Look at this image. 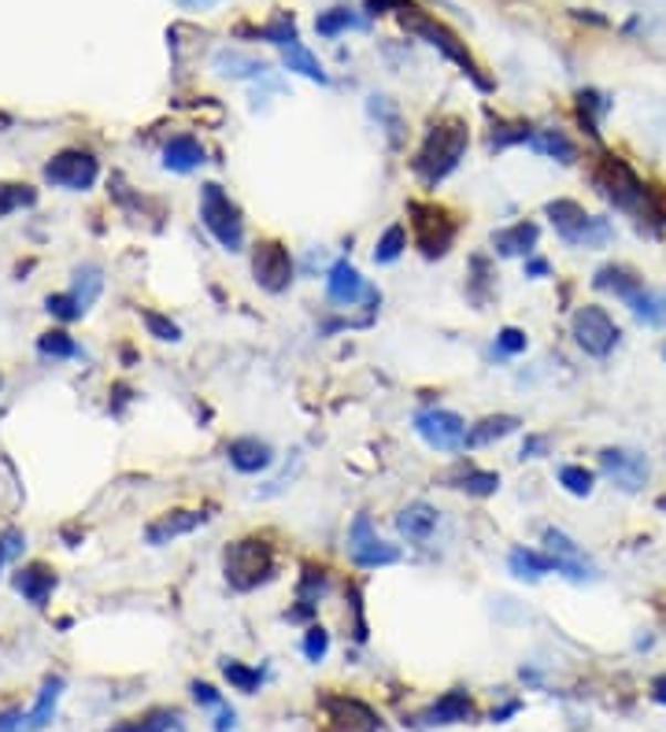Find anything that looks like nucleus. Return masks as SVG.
I'll use <instances>...</instances> for the list:
<instances>
[{
    "label": "nucleus",
    "instance_id": "nucleus-1",
    "mask_svg": "<svg viewBox=\"0 0 666 732\" xmlns=\"http://www.w3.org/2000/svg\"><path fill=\"white\" fill-rule=\"evenodd\" d=\"M467 126L459 123V118H448V123H437L434 130L426 134L423 148H418L415 156V175L426 181V186H437V181H445L452 170L459 167V159L467 153Z\"/></svg>",
    "mask_w": 666,
    "mask_h": 732
},
{
    "label": "nucleus",
    "instance_id": "nucleus-2",
    "mask_svg": "<svg viewBox=\"0 0 666 732\" xmlns=\"http://www.w3.org/2000/svg\"><path fill=\"white\" fill-rule=\"evenodd\" d=\"M593 181L604 197L615 203L618 211L629 215H648V186L633 175V167L618 156H604L593 170Z\"/></svg>",
    "mask_w": 666,
    "mask_h": 732
},
{
    "label": "nucleus",
    "instance_id": "nucleus-3",
    "mask_svg": "<svg viewBox=\"0 0 666 732\" xmlns=\"http://www.w3.org/2000/svg\"><path fill=\"white\" fill-rule=\"evenodd\" d=\"M400 23H404V30H412L415 38H423L426 45H434L445 60H452L456 67H464V74H470V79H475L478 90H492L489 79H481L478 63L470 60V52L464 49V41H459L445 23H437V19H429V15H423V12H415V8H404V12H400Z\"/></svg>",
    "mask_w": 666,
    "mask_h": 732
},
{
    "label": "nucleus",
    "instance_id": "nucleus-4",
    "mask_svg": "<svg viewBox=\"0 0 666 732\" xmlns=\"http://www.w3.org/2000/svg\"><path fill=\"white\" fill-rule=\"evenodd\" d=\"M544 211H548V219H552L555 233H560L566 244H577V249H600V244H607L611 237H615L607 219L585 215L582 203H574V200H552Z\"/></svg>",
    "mask_w": 666,
    "mask_h": 732
},
{
    "label": "nucleus",
    "instance_id": "nucleus-5",
    "mask_svg": "<svg viewBox=\"0 0 666 732\" xmlns=\"http://www.w3.org/2000/svg\"><path fill=\"white\" fill-rule=\"evenodd\" d=\"M274 574V552L271 544L260 541V536H244V541L227 547V581L230 588L238 592H252L267 585Z\"/></svg>",
    "mask_w": 666,
    "mask_h": 732
},
{
    "label": "nucleus",
    "instance_id": "nucleus-6",
    "mask_svg": "<svg viewBox=\"0 0 666 732\" xmlns=\"http://www.w3.org/2000/svg\"><path fill=\"white\" fill-rule=\"evenodd\" d=\"M200 219H204V226H208V233L227 252H241L244 249L241 208L227 197V192H222V186H215V181H208V186L200 189Z\"/></svg>",
    "mask_w": 666,
    "mask_h": 732
},
{
    "label": "nucleus",
    "instance_id": "nucleus-7",
    "mask_svg": "<svg viewBox=\"0 0 666 732\" xmlns=\"http://www.w3.org/2000/svg\"><path fill=\"white\" fill-rule=\"evenodd\" d=\"M407 215H412V230H415V244L426 260H440L456 241V222L452 215L437 203H423V200H412L407 203Z\"/></svg>",
    "mask_w": 666,
    "mask_h": 732
},
{
    "label": "nucleus",
    "instance_id": "nucleus-8",
    "mask_svg": "<svg viewBox=\"0 0 666 732\" xmlns=\"http://www.w3.org/2000/svg\"><path fill=\"white\" fill-rule=\"evenodd\" d=\"M574 341L582 344L589 355L604 359V355L615 352L618 326H615V318H611L604 307L585 304V307H577V315H574Z\"/></svg>",
    "mask_w": 666,
    "mask_h": 732
},
{
    "label": "nucleus",
    "instance_id": "nucleus-9",
    "mask_svg": "<svg viewBox=\"0 0 666 732\" xmlns=\"http://www.w3.org/2000/svg\"><path fill=\"white\" fill-rule=\"evenodd\" d=\"M252 274L260 289L267 293H285L293 285V260H289V249L278 241H260L252 252Z\"/></svg>",
    "mask_w": 666,
    "mask_h": 732
},
{
    "label": "nucleus",
    "instance_id": "nucleus-10",
    "mask_svg": "<svg viewBox=\"0 0 666 732\" xmlns=\"http://www.w3.org/2000/svg\"><path fill=\"white\" fill-rule=\"evenodd\" d=\"M348 555L356 558V566H393L400 563V547L396 544H385L378 533H374V525L367 514H360L356 522H352V533H348Z\"/></svg>",
    "mask_w": 666,
    "mask_h": 732
},
{
    "label": "nucleus",
    "instance_id": "nucleus-11",
    "mask_svg": "<svg viewBox=\"0 0 666 732\" xmlns=\"http://www.w3.org/2000/svg\"><path fill=\"white\" fill-rule=\"evenodd\" d=\"M415 433L423 437L429 448H437V451H456V448L467 445L464 418H459L456 411H440V407L415 415Z\"/></svg>",
    "mask_w": 666,
    "mask_h": 732
},
{
    "label": "nucleus",
    "instance_id": "nucleus-12",
    "mask_svg": "<svg viewBox=\"0 0 666 732\" xmlns=\"http://www.w3.org/2000/svg\"><path fill=\"white\" fill-rule=\"evenodd\" d=\"M96 175H101L96 159L90 153H74V148L52 156V164L45 167V181H52V186H60V189H71V192L90 189Z\"/></svg>",
    "mask_w": 666,
    "mask_h": 732
},
{
    "label": "nucleus",
    "instance_id": "nucleus-13",
    "mask_svg": "<svg viewBox=\"0 0 666 732\" xmlns=\"http://www.w3.org/2000/svg\"><path fill=\"white\" fill-rule=\"evenodd\" d=\"M330 714V725L333 732H382V718L363 703V699H352V696H326L322 699Z\"/></svg>",
    "mask_w": 666,
    "mask_h": 732
},
{
    "label": "nucleus",
    "instance_id": "nucleus-14",
    "mask_svg": "<svg viewBox=\"0 0 666 732\" xmlns=\"http://www.w3.org/2000/svg\"><path fill=\"white\" fill-rule=\"evenodd\" d=\"M600 467L618 489L626 492H637L644 481H648V462L637 451H626V448H604L600 451Z\"/></svg>",
    "mask_w": 666,
    "mask_h": 732
},
{
    "label": "nucleus",
    "instance_id": "nucleus-15",
    "mask_svg": "<svg viewBox=\"0 0 666 732\" xmlns=\"http://www.w3.org/2000/svg\"><path fill=\"white\" fill-rule=\"evenodd\" d=\"M330 300L333 304H360V300H367V304H378V293L363 282L360 278V271L352 266L348 260H341V263H333V271H330Z\"/></svg>",
    "mask_w": 666,
    "mask_h": 732
},
{
    "label": "nucleus",
    "instance_id": "nucleus-16",
    "mask_svg": "<svg viewBox=\"0 0 666 732\" xmlns=\"http://www.w3.org/2000/svg\"><path fill=\"white\" fill-rule=\"evenodd\" d=\"M544 547H548V555L555 558V566H560V574H563V577H571V581L593 577V566H589L585 552H582V547H577L566 533L548 530V533H544Z\"/></svg>",
    "mask_w": 666,
    "mask_h": 732
},
{
    "label": "nucleus",
    "instance_id": "nucleus-17",
    "mask_svg": "<svg viewBox=\"0 0 666 732\" xmlns=\"http://www.w3.org/2000/svg\"><path fill=\"white\" fill-rule=\"evenodd\" d=\"M204 522H208V514L204 511H170V514H164V519H156L153 525H148L145 536H148V544L159 547V544H170L175 536L200 530Z\"/></svg>",
    "mask_w": 666,
    "mask_h": 732
},
{
    "label": "nucleus",
    "instance_id": "nucleus-18",
    "mask_svg": "<svg viewBox=\"0 0 666 732\" xmlns=\"http://www.w3.org/2000/svg\"><path fill=\"white\" fill-rule=\"evenodd\" d=\"M227 456H230V462H233V470H241V473H260V470H267V467L274 462L271 445H267V440H256V437L230 440Z\"/></svg>",
    "mask_w": 666,
    "mask_h": 732
},
{
    "label": "nucleus",
    "instance_id": "nucleus-19",
    "mask_svg": "<svg viewBox=\"0 0 666 732\" xmlns=\"http://www.w3.org/2000/svg\"><path fill=\"white\" fill-rule=\"evenodd\" d=\"M52 588H56V574H52L45 563H30L15 574V592L27 603H34V607H45Z\"/></svg>",
    "mask_w": 666,
    "mask_h": 732
},
{
    "label": "nucleus",
    "instance_id": "nucleus-20",
    "mask_svg": "<svg viewBox=\"0 0 666 732\" xmlns=\"http://www.w3.org/2000/svg\"><path fill=\"white\" fill-rule=\"evenodd\" d=\"M593 285L604 289V293H615L618 300H626V304H633V300L644 293V278L633 274L629 266H600Z\"/></svg>",
    "mask_w": 666,
    "mask_h": 732
},
{
    "label": "nucleus",
    "instance_id": "nucleus-21",
    "mask_svg": "<svg viewBox=\"0 0 666 732\" xmlns=\"http://www.w3.org/2000/svg\"><path fill=\"white\" fill-rule=\"evenodd\" d=\"M204 164V145L197 137L189 134H178L170 137L167 148H164V167L175 170V175H189V170H197Z\"/></svg>",
    "mask_w": 666,
    "mask_h": 732
},
{
    "label": "nucleus",
    "instance_id": "nucleus-22",
    "mask_svg": "<svg viewBox=\"0 0 666 732\" xmlns=\"http://www.w3.org/2000/svg\"><path fill=\"white\" fill-rule=\"evenodd\" d=\"M537 237H541V230H537L533 222H514V226H508V230L492 233V252L497 255H530L537 249Z\"/></svg>",
    "mask_w": 666,
    "mask_h": 732
},
{
    "label": "nucleus",
    "instance_id": "nucleus-23",
    "mask_svg": "<svg viewBox=\"0 0 666 732\" xmlns=\"http://www.w3.org/2000/svg\"><path fill=\"white\" fill-rule=\"evenodd\" d=\"M396 530H400L407 541L423 544L429 541V533L437 530V511L429 503H407V508L396 514Z\"/></svg>",
    "mask_w": 666,
    "mask_h": 732
},
{
    "label": "nucleus",
    "instance_id": "nucleus-24",
    "mask_svg": "<svg viewBox=\"0 0 666 732\" xmlns=\"http://www.w3.org/2000/svg\"><path fill=\"white\" fill-rule=\"evenodd\" d=\"M475 718V703L467 692H448L440 696L434 707L426 710V725H459V721Z\"/></svg>",
    "mask_w": 666,
    "mask_h": 732
},
{
    "label": "nucleus",
    "instance_id": "nucleus-25",
    "mask_svg": "<svg viewBox=\"0 0 666 732\" xmlns=\"http://www.w3.org/2000/svg\"><path fill=\"white\" fill-rule=\"evenodd\" d=\"M508 566H511V574H514V577H530V581L544 577V574H560V566H555V558H552V555L530 552V547H519V552H511Z\"/></svg>",
    "mask_w": 666,
    "mask_h": 732
},
{
    "label": "nucleus",
    "instance_id": "nucleus-26",
    "mask_svg": "<svg viewBox=\"0 0 666 732\" xmlns=\"http://www.w3.org/2000/svg\"><path fill=\"white\" fill-rule=\"evenodd\" d=\"M215 67L227 79H256V74H267V63L256 56H244L238 49H222L215 52Z\"/></svg>",
    "mask_w": 666,
    "mask_h": 732
},
{
    "label": "nucleus",
    "instance_id": "nucleus-27",
    "mask_svg": "<svg viewBox=\"0 0 666 732\" xmlns=\"http://www.w3.org/2000/svg\"><path fill=\"white\" fill-rule=\"evenodd\" d=\"M530 148H533V153L548 156V159H560V164H574V159H577L574 142L566 134H560V130H533Z\"/></svg>",
    "mask_w": 666,
    "mask_h": 732
},
{
    "label": "nucleus",
    "instance_id": "nucleus-28",
    "mask_svg": "<svg viewBox=\"0 0 666 732\" xmlns=\"http://www.w3.org/2000/svg\"><path fill=\"white\" fill-rule=\"evenodd\" d=\"M519 426H522V422H519V418H514V415H492V418H481V422L467 433V445H470V448L492 445V440L511 437Z\"/></svg>",
    "mask_w": 666,
    "mask_h": 732
},
{
    "label": "nucleus",
    "instance_id": "nucleus-29",
    "mask_svg": "<svg viewBox=\"0 0 666 732\" xmlns=\"http://www.w3.org/2000/svg\"><path fill=\"white\" fill-rule=\"evenodd\" d=\"M367 23L352 12V8H330V12H322L319 19H315V30L322 38H337V34H345V30H363Z\"/></svg>",
    "mask_w": 666,
    "mask_h": 732
},
{
    "label": "nucleus",
    "instance_id": "nucleus-30",
    "mask_svg": "<svg viewBox=\"0 0 666 732\" xmlns=\"http://www.w3.org/2000/svg\"><path fill=\"white\" fill-rule=\"evenodd\" d=\"M60 692H63V681H60V677H52V681H45V688H41L38 707L23 718V721H27V729H45V725H49V718L56 714Z\"/></svg>",
    "mask_w": 666,
    "mask_h": 732
},
{
    "label": "nucleus",
    "instance_id": "nucleus-31",
    "mask_svg": "<svg viewBox=\"0 0 666 732\" xmlns=\"http://www.w3.org/2000/svg\"><path fill=\"white\" fill-rule=\"evenodd\" d=\"M282 52H285V67H289V71L304 74L308 82H319V85H326V82H330V79H326V71H322V63H319L315 56H311V52H308L304 45H300V41H296V45L282 49Z\"/></svg>",
    "mask_w": 666,
    "mask_h": 732
},
{
    "label": "nucleus",
    "instance_id": "nucleus-32",
    "mask_svg": "<svg viewBox=\"0 0 666 732\" xmlns=\"http://www.w3.org/2000/svg\"><path fill=\"white\" fill-rule=\"evenodd\" d=\"M629 311L644 322V326H663L666 322V296L648 293V289H644V293L629 304Z\"/></svg>",
    "mask_w": 666,
    "mask_h": 732
},
{
    "label": "nucleus",
    "instance_id": "nucleus-33",
    "mask_svg": "<svg viewBox=\"0 0 666 732\" xmlns=\"http://www.w3.org/2000/svg\"><path fill=\"white\" fill-rule=\"evenodd\" d=\"M456 489H464L467 496H492V492L500 489V473H492V470H467V473H459Z\"/></svg>",
    "mask_w": 666,
    "mask_h": 732
},
{
    "label": "nucleus",
    "instance_id": "nucleus-34",
    "mask_svg": "<svg viewBox=\"0 0 666 732\" xmlns=\"http://www.w3.org/2000/svg\"><path fill=\"white\" fill-rule=\"evenodd\" d=\"M167 729H175V710H148L145 718H131L126 725L112 732H167Z\"/></svg>",
    "mask_w": 666,
    "mask_h": 732
},
{
    "label": "nucleus",
    "instance_id": "nucleus-35",
    "mask_svg": "<svg viewBox=\"0 0 666 732\" xmlns=\"http://www.w3.org/2000/svg\"><path fill=\"white\" fill-rule=\"evenodd\" d=\"M407 249V233L404 226H389V230L382 233L378 249H374V263H396L400 260V252Z\"/></svg>",
    "mask_w": 666,
    "mask_h": 732
},
{
    "label": "nucleus",
    "instance_id": "nucleus-36",
    "mask_svg": "<svg viewBox=\"0 0 666 732\" xmlns=\"http://www.w3.org/2000/svg\"><path fill=\"white\" fill-rule=\"evenodd\" d=\"M607 101L600 93H593V90H585L582 96H577V115H582V123H585V130L593 134V137H600V130H596V123H600V115L607 112Z\"/></svg>",
    "mask_w": 666,
    "mask_h": 732
},
{
    "label": "nucleus",
    "instance_id": "nucleus-37",
    "mask_svg": "<svg viewBox=\"0 0 666 732\" xmlns=\"http://www.w3.org/2000/svg\"><path fill=\"white\" fill-rule=\"evenodd\" d=\"M38 348H41V355H52V359H79L82 355V348L74 344L67 333H45V337L38 341Z\"/></svg>",
    "mask_w": 666,
    "mask_h": 732
},
{
    "label": "nucleus",
    "instance_id": "nucleus-38",
    "mask_svg": "<svg viewBox=\"0 0 666 732\" xmlns=\"http://www.w3.org/2000/svg\"><path fill=\"white\" fill-rule=\"evenodd\" d=\"M222 673H227V681L238 688V692H256V688L263 684V673H260V670H249L244 662H233V659L222 662Z\"/></svg>",
    "mask_w": 666,
    "mask_h": 732
},
{
    "label": "nucleus",
    "instance_id": "nucleus-39",
    "mask_svg": "<svg viewBox=\"0 0 666 732\" xmlns=\"http://www.w3.org/2000/svg\"><path fill=\"white\" fill-rule=\"evenodd\" d=\"M34 200H38V192L30 186H0V219L19 208H30Z\"/></svg>",
    "mask_w": 666,
    "mask_h": 732
},
{
    "label": "nucleus",
    "instance_id": "nucleus-40",
    "mask_svg": "<svg viewBox=\"0 0 666 732\" xmlns=\"http://www.w3.org/2000/svg\"><path fill=\"white\" fill-rule=\"evenodd\" d=\"M260 38L263 41H271V45H282V49H289V45H296V23L289 15H278L274 23H267L263 30H260Z\"/></svg>",
    "mask_w": 666,
    "mask_h": 732
},
{
    "label": "nucleus",
    "instance_id": "nucleus-41",
    "mask_svg": "<svg viewBox=\"0 0 666 732\" xmlns=\"http://www.w3.org/2000/svg\"><path fill=\"white\" fill-rule=\"evenodd\" d=\"M96 293H101V271L96 266H82L79 271V282H74V300H79L82 307H90L93 300H96Z\"/></svg>",
    "mask_w": 666,
    "mask_h": 732
},
{
    "label": "nucleus",
    "instance_id": "nucleus-42",
    "mask_svg": "<svg viewBox=\"0 0 666 732\" xmlns=\"http://www.w3.org/2000/svg\"><path fill=\"white\" fill-rule=\"evenodd\" d=\"M530 137H533V130L525 123H514V126H497V130H492V148H511V145H530Z\"/></svg>",
    "mask_w": 666,
    "mask_h": 732
},
{
    "label": "nucleus",
    "instance_id": "nucleus-43",
    "mask_svg": "<svg viewBox=\"0 0 666 732\" xmlns=\"http://www.w3.org/2000/svg\"><path fill=\"white\" fill-rule=\"evenodd\" d=\"M560 484L571 492V496H589V492H593V473H589L585 467H563Z\"/></svg>",
    "mask_w": 666,
    "mask_h": 732
},
{
    "label": "nucleus",
    "instance_id": "nucleus-44",
    "mask_svg": "<svg viewBox=\"0 0 666 732\" xmlns=\"http://www.w3.org/2000/svg\"><path fill=\"white\" fill-rule=\"evenodd\" d=\"M142 318H145V326L156 341H170V344L181 341V330L167 315H159V311H142Z\"/></svg>",
    "mask_w": 666,
    "mask_h": 732
},
{
    "label": "nucleus",
    "instance_id": "nucleus-45",
    "mask_svg": "<svg viewBox=\"0 0 666 732\" xmlns=\"http://www.w3.org/2000/svg\"><path fill=\"white\" fill-rule=\"evenodd\" d=\"M45 307H49V311H52V315H56V318H63V322H71V318H82V311H85V307H82L79 300H74L71 293L49 296V300H45Z\"/></svg>",
    "mask_w": 666,
    "mask_h": 732
},
{
    "label": "nucleus",
    "instance_id": "nucleus-46",
    "mask_svg": "<svg viewBox=\"0 0 666 732\" xmlns=\"http://www.w3.org/2000/svg\"><path fill=\"white\" fill-rule=\"evenodd\" d=\"M497 348H500L503 355H519V352H525V333H522V330H514V326L500 330V333H497Z\"/></svg>",
    "mask_w": 666,
    "mask_h": 732
},
{
    "label": "nucleus",
    "instance_id": "nucleus-47",
    "mask_svg": "<svg viewBox=\"0 0 666 732\" xmlns=\"http://www.w3.org/2000/svg\"><path fill=\"white\" fill-rule=\"evenodd\" d=\"M326 648H330V637H326V629H308V640H304V655L311 662H319L322 655H326Z\"/></svg>",
    "mask_w": 666,
    "mask_h": 732
},
{
    "label": "nucleus",
    "instance_id": "nucleus-48",
    "mask_svg": "<svg viewBox=\"0 0 666 732\" xmlns=\"http://www.w3.org/2000/svg\"><path fill=\"white\" fill-rule=\"evenodd\" d=\"M648 219H659L666 226V189L648 186Z\"/></svg>",
    "mask_w": 666,
    "mask_h": 732
},
{
    "label": "nucleus",
    "instance_id": "nucleus-49",
    "mask_svg": "<svg viewBox=\"0 0 666 732\" xmlns=\"http://www.w3.org/2000/svg\"><path fill=\"white\" fill-rule=\"evenodd\" d=\"M19 547H23V533L19 530H8L4 536H0V566L8 563V558H12Z\"/></svg>",
    "mask_w": 666,
    "mask_h": 732
},
{
    "label": "nucleus",
    "instance_id": "nucleus-50",
    "mask_svg": "<svg viewBox=\"0 0 666 732\" xmlns=\"http://www.w3.org/2000/svg\"><path fill=\"white\" fill-rule=\"evenodd\" d=\"M544 451H548V437H530L522 445V459H541Z\"/></svg>",
    "mask_w": 666,
    "mask_h": 732
},
{
    "label": "nucleus",
    "instance_id": "nucleus-51",
    "mask_svg": "<svg viewBox=\"0 0 666 732\" xmlns=\"http://www.w3.org/2000/svg\"><path fill=\"white\" fill-rule=\"evenodd\" d=\"M192 696H197V703L204 707H219V692H215L211 684H192Z\"/></svg>",
    "mask_w": 666,
    "mask_h": 732
},
{
    "label": "nucleus",
    "instance_id": "nucleus-52",
    "mask_svg": "<svg viewBox=\"0 0 666 732\" xmlns=\"http://www.w3.org/2000/svg\"><path fill=\"white\" fill-rule=\"evenodd\" d=\"M407 8V0H371V15H378V12H404Z\"/></svg>",
    "mask_w": 666,
    "mask_h": 732
},
{
    "label": "nucleus",
    "instance_id": "nucleus-53",
    "mask_svg": "<svg viewBox=\"0 0 666 732\" xmlns=\"http://www.w3.org/2000/svg\"><path fill=\"white\" fill-rule=\"evenodd\" d=\"M652 699H655V703H666V673H663V677H655V684H652Z\"/></svg>",
    "mask_w": 666,
    "mask_h": 732
},
{
    "label": "nucleus",
    "instance_id": "nucleus-54",
    "mask_svg": "<svg viewBox=\"0 0 666 732\" xmlns=\"http://www.w3.org/2000/svg\"><path fill=\"white\" fill-rule=\"evenodd\" d=\"M525 271H530V274H537V278H541V274H548V263H544V260H533L530 266H525Z\"/></svg>",
    "mask_w": 666,
    "mask_h": 732
},
{
    "label": "nucleus",
    "instance_id": "nucleus-55",
    "mask_svg": "<svg viewBox=\"0 0 666 732\" xmlns=\"http://www.w3.org/2000/svg\"><path fill=\"white\" fill-rule=\"evenodd\" d=\"M178 4H186V8H211V4H219V0H178Z\"/></svg>",
    "mask_w": 666,
    "mask_h": 732
}]
</instances>
